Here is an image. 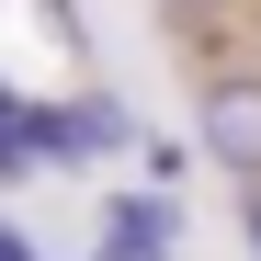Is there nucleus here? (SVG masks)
Wrapping results in <instances>:
<instances>
[{
  "instance_id": "39448f33",
  "label": "nucleus",
  "mask_w": 261,
  "mask_h": 261,
  "mask_svg": "<svg viewBox=\"0 0 261 261\" xmlns=\"http://www.w3.org/2000/svg\"><path fill=\"white\" fill-rule=\"evenodd\" d=\"M250 250H261V204H250Z\"/></svg>"
},
{
  "instance_id": "f03ea898",
  "label": "nucleus",
  "mask_w": 261,
  "mask_h": 261,
  "mask_svg": "<svg viewBox=\"0 0 261 261\" xmlns=\"http://www.w3.org/2000/svg\"><path fill=\"white\" fill-rule=\"evenodd\" d=\"M159 239H170V204L137 193V204H125V250H159Z\"/></svg>"
},
{
  "instance_id": "f257e3e1",
  "label": "nucleus",
  "mask_w": 261,
  "mask_h": 261,
  "mask_svg": "<svg viewBox=\"0 0 261 261\" xmlns=\"http://www.w3.org/2000/svg\"><path fill=\"white\" fill-rule=\"evenodd\" d=\"M193 137H204V159H216V170L261 182V80H250V68H227V80L193 102Z\"/></svg>"
},
{
  "instance_id": "7ed1b4c3",
  "label": "nucleus",
  "mask_w": 261,
  "mask_h": 261,
  "mask_svg": "<svg viewBox=\"0 0 261 261\" xmlns=\"http://www.w3.org/2000/svg\"><path fill=\"white\" fill-rule=\"evenodd\" d=\"M0 261H34V250H23V239H12V227H0Z\"/></svg>"
},
{
  "instance_id": "20e7f679",
  "label": "nucleus",
  "mask_w": 261,
  "mask_h": 261,
  "mask_svg": "<svg viewBox=\"0 0 261 261\" xmlns=\"http://www.w3.org/2000/svg\"><path fill=\"white\" fill-rule=\"evenodd\" d=\"M170 12H216V0H170Z\"/></svg>"
}]
</instances>
